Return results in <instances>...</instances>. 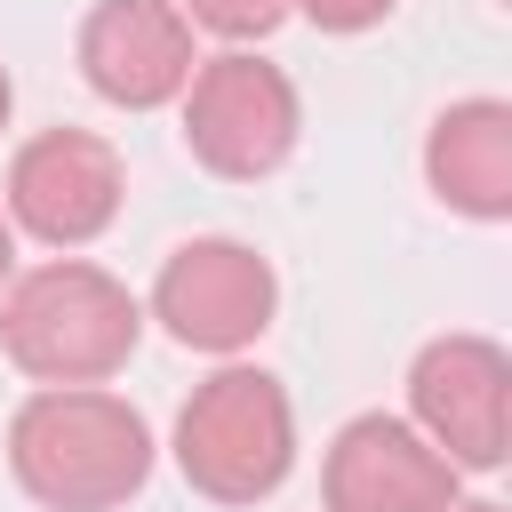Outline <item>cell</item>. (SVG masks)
<instances>
[{"instance_id":"obj_2","label":"cell","mask_w":512,"mask_h":512,"mask_svg":"<svg viewBox=\"0 0 512 512\" xmlns=\"http://www.w3.org/2000/svg\"><path fill=\"white\" fill-rule=\"evenodd\" d=\"M144 336V304L88 256L32 264L0 288V344L32 384H104L128 368Z\"/></svg>"},{"instance_id":"obj_14","label":"cell","mask_w":512,"mask_h":512,"mask_svg":"<svg viewBox=\"0 0 512 512\" xmlns=\"http://www.w3.org/2000/svg\"><path fill=\"white\" fill-rule=\"evenodd\" d=\"M8 112H16V80H8V64H0V128H8Z\"/></svg>"},{"instance_id":"obj_1","label":"cell","mask_w":512,"mask_h":512,"mask_svg":"<svg viewBox=\"0 0 512 512\" xmlns=\"http://www.w3.org/2000/svg\"><path fill=\"white\" fill-rule=\"evenodd\" d=\"M8 472L48 512H120L152 480V424L104 384H40L8 416Z\"/></svg>"},{"instance_id":"obj_3","label":"cell","mask_w":512,"mask_h":512,"mask_svg":"<svg viewBox=\"0 0 512 512\" xmlns=\"http://www.w3.org/2000/svg\"><path fill=\"white\" fill-rule=\"evenodd\" d=\"M176 472L208 504H264L296 472V408L272 368L224 360L176 408Z\"/></svg>"},{"instance_id":"obj_6","label":"cell","mask_w":512,"mask_h":512,"mask_svg":"<svg viewBox=\"0 0 512 512\" xmlns=\"http://www.w3.org/2000/svg\"><path fill=\"white\" fill-rule=\"evenodd\" d=\"M272 312H280L272 264L248 240H224V232H200V240L168 248V264L152 280V320L184 352H208V360H240L272 328Z\"/></svg>"},{"instance_id":"obj_4","label":"cell","mask_w":512,"mask_h":512,"mask_svg":"<svg viewBox=\"0 0 512 512\" xmlns=\"http://www.w3.org/2000/svg\"><path fill=\"white\" fill-rule=\"evenodd\" d=\"M176 104H184V152H192L208 176H232V184L272 176V168L296 152V128H304L296 80H288L280 64H264L256 48L200 56Z\"/></svg>"},{"instance_id":"obj_15","label":"cell","mask_w":512,"mask_h":512,"mask_svg":"<svg viewBox=\"0 0 512 512\" xmlns=\"http://www.w3.org/2000/svg\"><path fill=\"white\" fill-rule=\"evenodd\" d=\"M456 512H504V504H456Z\"/></svg>"},{"instance_id":"obj_5","label":"cell","mask_w":512,"mask_h":512,"mask_svg":"<svg viewBox=\"0 0 512 512\" xmlns=\"http://www.w3.org/2000/svg\"><path fill=\"white\" fill-rule=\"evenodd\" d=\"M408 424L456 472H496L512 456V352L472 328L432 336L408 360Z\"/></svg>"},{"instance_id":"obj_8","label":"cell","mask_w":512,"mask_h":512,"mask_svg":"<svg viewBox=\"0 0 512 512\" xmlns=\"http://www.w3.org/2000/svg\"><path fill=\"white\" fill-rule=\"evenodd\" d=\"M320 504L328 512H456L464 472L408 424V416H352L320 456Z\"/></svg>"},{"instance_id":"obj_12","label":"cell","mask_w":512,"mask_h":512,"mask_svg":"<svg viewBox=\"0 0 512 512\" xmlns=\"http://www.w3.org/2000/svg\"><path fill=\"white\" fill-rule=\"evenodd\" d=\"M288 8H296V16H312L320 32H376L400 0H288Z\"/></svg>"},{"instance_id":"obj_13","label":"cell","mask_w":512,"mask_h":512,"mask_svg":"<svg viewBox=\"0 0 512 512\" xmlns=\"http://www.w3.org/2000/svg\"><path fill=\"white\" fill-rule=\"evenodd\" d=\"M8 280H16V224L0 216V288H8Z\"/></svg>"},{"instance_id":"obj_10","label":"cell","mask_w":512,"mask_h":512,"mask_svg":"<svg viewBox=\"0 0 512 512\" xmlns=\"http://www.w3.org/2000/svg\"><path fill=\"white\" fill-rule=\"evenodd\" d=\"M424 184L440 208L472 224L512 216V104L504 96H456L424 128Z\"/></svg>"},{"instance_id":"obj_7","label":"cell","mask_w":512,"mask_h":512,"mask_svg":"<svg viewBox=\"0 0 512 512\" xmlns=\"http://www.w3.org/2000/svg\"><path fill=\"white\" fill-rule=\"evenodd\" d=\"M120 200H128V168H120L112 136H96V128H40L8 160L0 216L16 232H32L40 248H88L96 232H112Z\"/></svg>"},{"instance_id":"obj_11","label":"cell","mask_w":512,"mask_h":512,"mask_svg":"<svg viewBox=\"0 0 512 512\" xmlns=\"http://www.w3.org/2000/svg\"><path fill=\"white\" fill-rule=\"evenodd\" d=\"M176 8H184L192 32H216V40H232V48L280 32V16H288V0H176Z\"/></svg>"},{"instance_id":"obj_9","label":"cell","mask_w":512,"mask_h":512,"mask_svg":"<svg viewBox=\"0 0 512 512\" xmlns=\"http://www.w3.org/2000/svg\"><path fill=\"white\" fill-rule=\"evenodd\" d=\"M192 24L176 0H96L80 16V80L112 112H160L192 80Z\"/></svg>"}]
</instances>
